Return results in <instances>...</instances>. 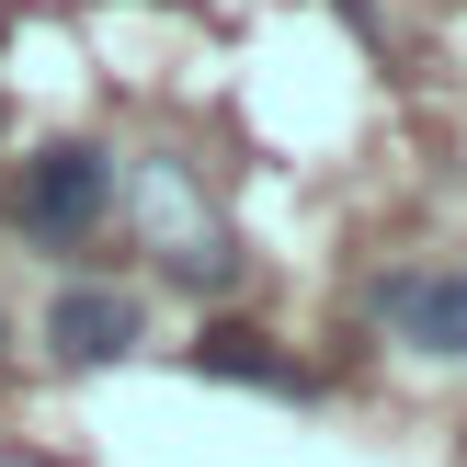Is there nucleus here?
Segmentation results:
<instances>
[{"label":"nucleus","mask_w":467,"mask_h":467,"mask_svg":"<svg viewBox=\"0 0 467 467\" xmlns=\"http://www.w3.org/2000/svg\"><path fill=\"white\" fill-rule=\"evenodd\" d=\"M114 194L137 205V228L160 240V263H171V274H182L194 296L240 285V240H228V228H217V217L194 205V182H182V160H137V171L114 182Z\"/></svg>","instance_id":"nucleus-1"},{"label":"nucleus","mask_w":467,"mask_h":467,"mask_svg":"<svg viewBox=\"0 0 467 467\" xmlns=\"http://www.w3.org/2000/svg\"><path fill=\"white\" fill-rule=\"evenodd\" d=\"M137 296L126 285H68L57 308H46V342H57V365H114V354H137Z\"/></svg>","instance_id":"nucleus-3"},{"label":"nucleus","mask_w":467,"mask_h":467,"mask_svg":"<svg viewBox=\"0 0 467 467\" xmlns=\"http://www.w3.org/2000/svg\"><path fill=\"white\" fill-rule=\"evenodd\" d=\"M377 319L410 342V354H467V274H388Z\"/></svg>","instance_id":"nucleus-4"},{"label":"nucleus","mask_w":467,"mask_h":467,"mask_svg":"<svg viewBox=\"0 0 467 467\" xmlns=\"http://www.w3.org/2000/svg\"><path fill=\"white\" fill-rule=\"evenodd\" d=\"M12 217H23V240H46V251H80L91 228L114 217V160L103 149H35L23 160V194H12Z\"/></svg>","instance_id":"nucleus-2"},{"label":"nucleus","mask_w":467,"mask_h":467,"mask_svg":"<svg viewBox=\"0 0 467 467\" xmlns=\"http://www.w3.org/2000/svg\"><path fill=\"white\" fill-rule=\"evenodd\" d=\"M182 365H194V377H228V388H274V400H308V377H296V365L274 354L263 331H205V342H182Z\"/></svg>","instance_id":"nucleus-5"}]
</instances>
